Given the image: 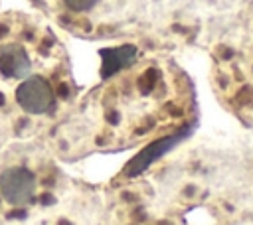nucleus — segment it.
Wrapping results in <instances>:
<instances>
[{"label": "nucleus", "mask_w": 253, "mask_h": 225, "mask_svg": "<svg viewBox=\"0 0 253 225\" xmlns=\"http://www.w3.org/2000/svg\"><path fill=\"white\" fill-rule=\"evenodd\" d=\"M75 101L71 63L51 28L32 14L0 12V146L43 140Z\"/></svg>", "instance_id": "obj_1"}, {"label": "nucleus", "mask_w": 253, "mask_h": 225, "mask_svg": "<svg viewBox=\"0 0 253 225\" xmlns=\"http://www.w3.org/2000/svg\"><path fill=\"white\" fill-rule=\"evenodd\" d=\"M89 186L57 164L43 140L0 146V225H36L77 203Z\"/></svg>", "instance_id": "obj_2"}, {"label": "nucleus", "mask_w": 253, "mask_h": 225, "mask_svg": "<svg viewBox=\"0 0 253 225\" xmlns=\"http://www.w3.org/2000/svg\"><path fill=\"white\" fill-rule=\"evenodd\" d=\"M42 16L79 36L97 34L109 18L111 0H28Z\"/></svg>", "instance_id": "obj_3"}, {"label": "nucleus", "mask_w": 253, "mask_h": 225, "mask_svg": "<svg viewBox=\"0 0 253 225\" xmlns=\"http://www.w3.org/2000/svg\"><path fill=\"white\" fill-rule=\"evenodd\" d=\"M251 71H253V61H251Z\"/></svg>", "instance_id": "obj_4"}]
</instances>
